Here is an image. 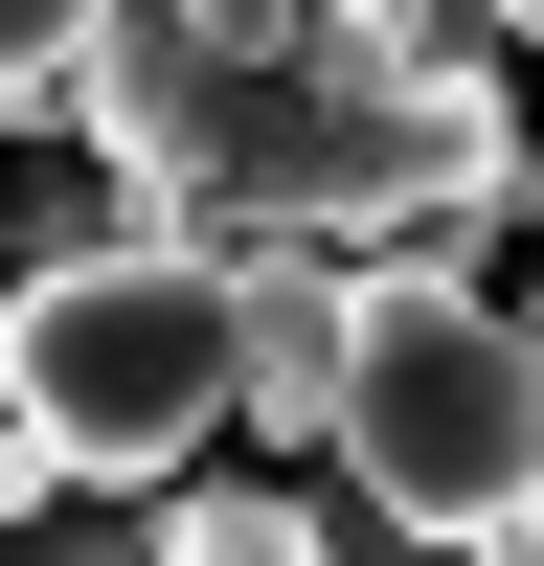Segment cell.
I'll list each match as a JSON object with an SVG mask.
<instances>
[{"mask_svg": "<svg viewBox=\"0 0 544 566\" xmlns=\"http://www.w3.org/2000/svg\"><path fill=\"white\" fill-rule=\"evenodd\" d=\"M69 136L181 250H431L522 205L499 0H114Z\"/></svg>", "mask_w": 544, "mask_h": 566, "instance_id": "6da1fadb", "label": "cell"}, {"mask_svg": "<svg viewBox=\"0 0 544 566\" xmlns=\"http://www.w3.org/2000/svg\"><path fill=\"white\" fill-rule=\"evenodd\" d=\"M0 386H23V431L69 453V476L159 499L181 453H205L227 408H250V250H181L159 205H114V181H91V205L23 250Z\"/></svg>", "mask_w": 544, "mask_h": 566, "instance_id": "7a4b0ae2", "label": "cell"}, {"mask_svg": "<svg viewBox=\"0 0 544 566\" xmlns=\"http://www.w3.org/2000/svg\"><path fill=\"white\" fill-rule=\"evenodd\" d=\"M341 476L431 544H499L544 499V317L477 295L453 250H363V363H341Z\"/></svg>", "mask_w": 544, "mask_h": 566, "instance_id": "3957f363", "label": "cell"}, {"mask_svg": "<svg viewBox=\"0 0 544 566\" xmlns=\"http://www.w3.org/2000/svg\"><path fill=\"white\" fill-rule=\"evenodd\" d=\"M341 363H363V250H250V431L341 453Z\"/></svg>", "mask_w": 544, "mask_h": 566, "instance_id": "277c9868", "label": "cell"}, {"mask_svg": "<svg viewBox=\"0 0 544 566\" xmlns=\"http://www.w3.org/2000/svg\"><path fill=\"white\" fill-rule=\"evenodd\" d=\"M0 566H159V522H114V476H69V453L0 408Z\"/></svg>", "mask_w": 544, "mask_h": 566, "instance_id": "5b68a950", "label": "cell"}, {"mask_svg": "<svg viewBox=\"0 0 544 566\" xmlns=\"http://www.w3.org/2000/svg\"><path fill=\"white\" fill-rule=\"evenodd\" d=\"M159 566H341V544H317V499H295V476H272V499H250V476H205V499H159Z\"/></svg>", "mask_w": 544, "mask_h": 566, "instance_id": "8992f818", "label": "cell"}, {"mask_svg": "<svg viewBox=\"0 0 544 566\" xmlns=\"http://www.w3.org/2000/svg\"><path fill=\"white\" fill-rule=\"evenodd\" d=\"M91 23H114V0H0V114H69V91H91Z\"/></svg>", "mask_w": 544, "mask_h": 566, "instance_id": "52a82bcc", "label": "cell"}, {"mask_svg": "<svg viewBox=\"0 0 544 566\" xmlns=\"http://www.w3.org/2000/svg\"><path fill=\"white\" fill-rule=\"evenodd\" d=\"M317 544H341V566H477V544H431V522H386V499H363V476L317 499Z\"/></svg>", "mask_w": 544, "mask_h": 566, "instance_id": "ba28073f", "label": "cell"}, {"mask_svg": "<svg viewBox=\"0 0 544 566\" xmlns=\"http://www.w3.org/2000/svg\"><path fill=\"white\" fill-rule=\"evenodd\" d=\"M0 317H23V272H0ZM0 408H23V386H0Z\"/></svg>", "mask_w": 544, "mask_h": 566, "instance_id": "9c48e42d", "label": "cell"}, {"mask_svg": "<svg viewBox=\"0 0 544 566\" xmlns=\"http://www.w3.org/2000/svg\"><path fill=\"white\" fill-rule=\"evenodd\" d=\"M499 23H522V45H544V0H499Z\"/></svg>", "mask_w": 544, "mask_h": 566, "instance_id": "30bf717a", "label": "cell"}, {"mask_svg": "<svg viewBox=\"0 0 544 566\" xmlns=\"http://www.w3.org/2000/svg\"><path fill=\"white\" fill-rule=\"evenodd\" d=\"M522 317H544V295H522Z\"/></svg>", "mask_w": 544, "mask_h": 566, "instance_id": "8fae6325", "label": "cell"}]
</instances>
